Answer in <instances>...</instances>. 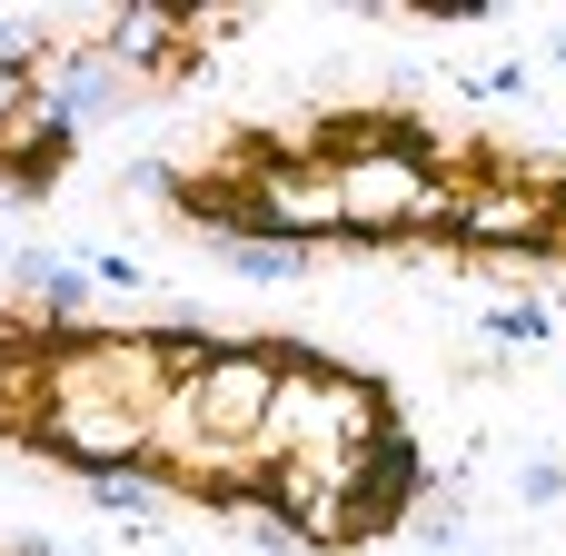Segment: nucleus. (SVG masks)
Wrapping results in <instances>:
<instances>
[{
	"label": "nucleus",
	"instance_id": "1",
	"mask_svg": "<svg viewBox=\"0 0 566 556\" xmlns=\"http://www.w3.org/2000/svg\"><path fill=\"white\" fill-rule=\"evenodd\" d=\"M279 368H289V348H219V358L189 378L199 438H209V448H249L259 418H269V398H279Z\"/></svg>",
	"mask_w": 566,
	"mask_h": 556
}]
</instances>
